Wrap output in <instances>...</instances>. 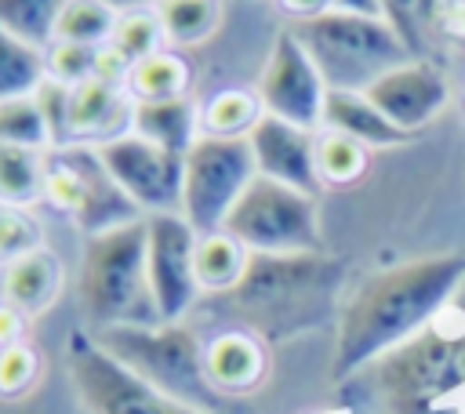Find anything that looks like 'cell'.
I'll use <instances>...</instances> for the list:
<instances>
[{
  "label": "cell",
  "mask_w": 465,
  "mask_h": 414,
  "mask_svg": "<svg viewBox=\"0 0 465 414\" xmlns=\"http://www.w3.org/2000/svg\"><path fill=\"white\" fill-rule=\"evenodd\" d=\"M316 62L327 91H367L378 76L414 58L403 36L385 18H360L345 11H323L287 25Z\"/></svg>",
  "instance_id": "obj_4"
},
{
  "label": "cell",
  "mask_w": 465,
  "mask_h": 414,
  "mask_svg": "<svg viewBox=\"0 0 465 414\" xmlns=\"http://www.w3.org/2000/svg\"><path fill=\"white\" fill-rule=\"evenodd\" d=\"M465 283V254H432L367 276L345 301L334 338V378L360 374L447 312Z\"/></svg>",
  "instance_id": "obj_1"
},
{
  "label": "cell",
  "mask_w": 465,
  "mask_h": 414,
  "mask_svg": "<svg viewBox=\"0 0 465 414\" xmlns=\"http://www.w3.org/2000/svg\"><path fill=\"white\" fill-rule=\"evenodd\" d=\"M367 370L389 410L429 414L436 403L465 389V323L447 327L440 316Z\"/></svg>",
  "instance_id": "obj_5"
},
{
  "label": "cell",
  "mask_w": 465,
  "mask_h": 414,
  "mask_svg": "<svg viewBox=\"0 0 465 414\" xmlns=\"http://www.w3.org/2000/svg\"><path fill=\"white\" fill-rule=\"evenodd\" d=\"M0 142L22 145V149H33V153L54 149V138H51V127H47V116H44L36 94L0 102Z\"/></svg>",
  "instance_id": "obj_28"
},
{
  "label": "cell",
  "mask_w": 465,
  "mask_h": 414,
  "mask_svg": "<svg viewBox=\"0 0 465 414\" xmlns=\"http://www.w3.org/2000/svg\"><path fill=\"white\" fill-rule=\"evenodd\" d=\"M62 291V261L51 247H36L0 272V301L15 305L22 316H40L54 305Z\"/></svg>",
  "instance_id": "obj_18"
},
{
  "label": "cell",
  "mask_w": 465,
  "mask_h": 414,
  "mask_svg": "<svg viewBox=\"0 0 465 414\" xmlns=\"http://www.w3.org/2000/svg\"><path fill=\"white\" fill-rule=\"evenodd\" d=\"M251 254H316L320 207L312 192L254 174L222 225Z\"/></svg>",
  "instance_id": "obj_7"
},
{
  "label": "cell",
  "mask_w": 465,
  "mask_h": 414,
  "mask_svg": "<svg viewBox=\"0 0 465 414\" xmlns=\"http://www.w3.org/2000/svg\"><path fill=\"white\" fill-rule=\"evenodd\" d=\"M131 109L124 87L84 80L69 87V113H65V145H102L131 131Z\"/></svg>",
  "instance_id": "obj_16"
},
{
  "label": "cell",
  "mask_w": 465,
  "mask_h": 414,
  "mask_svg": "<svg viewBox=\"0 0 465 414\" xmlns=\"http://www.w3.org/2000/svg\"><path fill=\"white\" fill-rule=\"evenodd\" d=\"M47 80V62L44 51L11 36L0 25V102L7 98H22V94H36V87Z\"/></svg>",
  "instance_id": "obj_25"
},
{
  "label": "cell",
  "mask_w": 465,
  "mask_h": 414,
  "mask_svg": "<svg viewBox=\"0 0 465 414\" xmlns=\"http://www.w3.org/2000/svg\"><path fill=\"white\" fill-rule=\"evenodd\" d=\"M44 200L73 218L84 236H98L145 218L105 171L94 145H58L44 153Z\"/></svg>",
  "instance_id": "obj_8"
},
{
  "label": "cell",
  "mask_w": 465,
  "mask_h": 414,
  "mask_svg": "<svg viewBox=\"0 0 465 414\" xmlns=\"http://www.w3.org/2000/svg\"><path fill=\"white\" fill-rule=\"evenodd\" d=\"M316 171L323 185H349L367 171V145L338 131H316Z\"/></svg>",
  "instance_id": "obj_30"
},
{
  "label": "cell",
  "mask_w": 465,
  "mask_h": 414,
  "mask_svg": "<svg viewBox=\"0 0 465 414\" xmlns=\"http://www.w3.org/2000/svg\"><path fill=\"white\" fill-rule=\"evenodd\" d=\"M113 360L149 381L160 396L196 414H229L232 396L218 392L203 370V341L182 323L102 327L91 334Z\"/></svg>",
  "instance_id": "obj_2"
},
{
  "label": "cell",
  "mask_w": 465,
  "mask_h": 414,
  "mask_svg": "<svg viewBox=\"0 0 465 414\" xmlns=\"http://www.w3.org/2000/svg\"><path fill=\"white\" fill-rule=\"evenodd\" d=\"M258 120H262V102H258L254 91H243V87L214 91V94L200 105V134H214V138H247Z\"/></svg>",
  "instance_id": "obj_23"
},
{
  "label": "cell",
  "mask_w": 465,
  "mask_h": 414,
  "mask_svg": "<svg viewBox=\"0 0 465 414\" xmlns=\"http://www.w3.org/2000/svg\"><path fill=\"white\" fill-rule=\"evenodd\" d=\"M193 251H196V229L182 214L145 218V269L160 323H182L200 298Z\"/></svg>",
  "instance_id": "obj_13"
},
{
  "label": "cell",
  "mask_w": 465,
  "mask_h": 414,
  "mask_svg": "<svg viewBox=\"0 0 465 414\" xmlns=\"http://www.w3.org/2000/svg\"><path fill=\"white\" fill-rule=\"evenodd\" d=\"M254 94L262 102V113H269L276 120H287V123L305 127V131L323 127L327 84L291 29L276 33V40L265 54V65L258 73Z\"/></svg>",
  "instance_id": "obj_11"
},
{
  "label": "cell",
  "mask_w": 465,
  "mask_h": 414,
  "mask_svg": "<svg viewBox=\"0 0 465 414\" xmlns=\"http://www.w3.org/2000/svg\"><path fill=\"white\" fill-rule=\"evenodd\" d=\"M120 22V11H113L102 0H69L54 40H73V44H87V47H105L113 40V29Z\"/></svg>",
  "instance_id": "obj_29"
},
{
  "label": "cell",
  "mask_w": 465,
  "mask_h": 414,
  "mask_svg": "<svg viewBox=\"0 0 465 414\" xmlns=\"http://www.w3.org/2000/svg\"><path fill=\"white\" fill-rule=\"evenodd\" d=\"M124 91L131 102H153V98H171V94H189V62L174 51L163 47L142 62L131 65Z\"/></svg>",
  "instance_id": "obj_22"
},
{
  "label": "cell",
  "mask_w": 465,
  "mask_h": 414,
  "mask_svg": "<svg viewBox=\"0 0 465 414\" xmlns=\"http://www.w3.org/2000/svg\"><path fill=\"white\" fill-rule=\"evenodd\" d=\"M280 7L291 15V22H298V18H312V15L331 11V0H280Z\"/></svg>",
  "instance_id": "obj_39"
},
{
  "label": "cell",
  "mask_w": 465,
  "mask_h": 414,
  "mask_svg": "<svg viewBox=\"0 0 465 414\" xmlns=\"http://www.w3.org/2000/svg\"><path fill=\"white\" fill-rule=\"evenodd\" d=\"M36 102L47 116V127H51V138H54V149L65 145V113H69V87L58 84V80H44L36 87Z\"/></svg>",
  "instance_id": "obj_35"
},
{
  "label": "cell",
  "mask_w": 465,
  "mask_h": 414,
  "mask_svg": "<svg viewBox=\"0 0 465 414\" xmlns=\"http://www.w3.org/2000/svg\"><path fill=\"white\" fill-rule=\"evenodd\" d=\"M320 131H338L349 134L352 142L367 145V149H389L407 142L411 134L400 131L363 91H327L323 102V127Z\"/></svg>",
  "instance_id": "obj_19"
},
{
  "label": "cell",
  "mask_w": 465,
  "mask_h": 414,
  "mask_svg": "<svg viewBox=\"0 0 465 414\" xmlns=\"http://www.w3.org/2000/svg\"><path fill=\"white\" fill-rule=\"evenodd\" d=\"M36 370H40V356L33 345L18 341L0 349V396H22L36 381Z\"/></svg>",
  "instance_id": "obj_34"
},
{
  "label": "cell",
  "mask_w": 465,
  "mask_h": 414,
  "mask_svg": "<svg viewBox=\"0 0 465 414\" xmlns=\"http://www.w3.org/2000/svg\"><path fill=\"white\" fill-rule=\"evenodd\" d=\"M25 320H29V316H22L15 305L0 301V349L22 341V334H25Z\"/></svg>",
  "instance_id": "obj_37"
},
{
  "label": "cell",
  "mask_w": 465,
  "mask_h": 414,
  "mask_svg": "<svg viewBox=\"0 0 465 414\" xmlns=\"http://www.w3.org/2000/svg\"><path fill=\"white\" fill-rule=\"evenodd\" d=\"M102 4H109L113 11H134V7H145V4H156V0H102Z\"/></svg>",
  "instance_id": "obj_40"
},
{
  "label": "cell",
  "mask_w": 465,
  "mask_h": 414,
  "mask_svg": "<svg viewBox=\"0 0 465 414\" xmlns=\"http://www.w3.org/2000/svg\"><path fill=\"white\" fill-rule=\"evenodd\" d=\"M203 370L225 396L251 392L265 378V345L247 327L218 330L203 341Z\"/></svg>",
  "instance_id": "obj_17"
},
{
  "label": "cell",
  "mask_w": 465,
  "mask_h": 414,
  "mask_svg": "<svg viewBox=\"0 0 465 414\" xmlns=\"http://www.w3.org/2000/svg\"><path fill=\"white\" fill-rule=\"evenodd\" d=\"M131 131L153 145H163L171 153H185L200 138V102H193L189 94L134 102Z\"/></svg>",
  "instance_id": "obj_20"
},
{
  "label": "cell",
  "mask_w": 465,
  "mask_h": 414,
  "mask_svg": "<svg viewBox=\"0 0 465 414\" xmlns=\"http://www.w3.org/2000/svg\"><path fill=\"white\" fill-rule=\"evenodd\" d=\"M331 7L360 18H385V0H331Z\"/></svg>",
  "instance_id": "obj_38"
},
{
  "label": "cell",
  "mask_w": 465,
  "mask_h": 414,
  "mask_svg": "<svg viewBox=\"0 0 465 414\" xmlns=\"http://www.w3.org/2000/svg\"><path fill=\"white\" fill-rule=\"evenodd\" d=\"M36 247H44V225L33 218V211L0 203V265H11Z\"/></svg>",
  "instance_id": "obj_32"
},
{
  "label": "cell",
  "mask_w": 465,
  "mask_h": 414,
  "mask_svg": "<svg viewBox=\"0 0 465 414\" xmlns=\"http://www.w3.org/2000/svg\"><path fill=\"white\" fill-rule=\"evenodd\" d=\"M109 47H113V51H120L131 65H134V62H142V58H149V54H156V51H163V47H167V40H163V25H160L156 7H153V4H145V7L124 11V15H120V22H116V29H113Z\"/></svg>",
  "instance_id": "obj_31"
},
{
  "label": "cell",
  "mask_w": 465,
  "mask_h": 414,
  "mask_svg": "<svg viewBox=\"0 0 465 414\" xmlns=\"http://www.w3.org/2000/svg\"><path fill=\"white\" fill-rule=\"evenodd\" d=\"M400 131L414 134L421 131L425 123H432L440 116V109L447 105L450 98V87H447V76L425 62V58H411L396 69H389L385 76H378L367 91H363Z\"/></svg>",
  "instance_id": "obj_14"
},
{
  "label": "cell",
  "mask_w": 465,
  "mask_h": 414,
  "mask_svg": "<svg viewBox=\"0 0 465 414\" xmlns=\"http://www.w3.org/2000/svg\"><path fill=\"white\" fill-rule=\"evenodd\" d=\"M258 174L294 185L302 192H320V171H316V131L294 127L287 120H276L262 113V120L247 134Z\"/></svg>",
  "instance_id": "obj_15"
},
{
  "label": "cell",
  "mask_w": 465,
  "mask_h": 414,
  "mask_svg": "<svg viewBox=\"0 0 465 414\" xmlns=\"http://www.w3.org/2000/svg\"><path fill=\"white\" fill-rule=\"evenodd\" d=\"M163 25V40L167 47H196L203 44L218 18H222V4L218 0H156L153 4Z\"/></svg>",
  "instance_id": "obj_24"
},
{
  "label": "cell",
  "mask_w": 465,
  "mask_h": 414,
  "mask_svg": "<svg viewBox=\"0 0 465 414\" xmlns=\"http://www.w3.org/2000/svg\"><path fill=\"white\" fill-rule=\"evenodd\" d=\"M247 261H251V251L236 236H229L225 229L196 232L193 272H196L200 294H229L243 280Z\"/></svg>",
  "instance_id": "obj_21"
},
{
  "label": "cell",
  "mask_w": 465,
  "mask_h": 414,
  "mask_svg": "<svg viewBox=\"0 0 465 414\" xmlns=\"http://www.w3.org/2000/svg\"><path fill=\"white\" fill-rule=\"evenodd\" d=\"M44 200V153L0 142V203L33 207Z\"/></svg>",
  "instance_id": "obj_26"
},
{
  "label": "cell",
  "mask_w": 465,
  "mask_h": 414,
  "mask_svg": "<svg viewBox=\"0 0 465 414\" xmlns=\"http://www.w3.org/2000/svg\"><path fill=\"white\" fill-rule=\"evenodd\" d=\"M334 283V265L316 254H251L229 301L251 320V334L294 327Z\"/></svg>",
  "instance_id": "obj_6"
},
{
  "label": "cell",
  "mask_w": 465,
  "mask_h": 414,
  "mask_svg": "<svg viewBox=\"0 0 465 414\" xmlns=\"http://www.w3.org/2000/svg\"><path fill=\"white\" fill-rule=\"evenodd\" d=\"M105 171L116 185L134 200V207L149 214H178L182 211V167L185 153H171L163 145L145 142L142 134L127 131L113 142L94 145Z\"/></svg>",
  "instance_id": "obj_12"
},
{
  "label": "cell",
  "mask_w": 465,
  "mask_h": 414,
  "mask_svg": "<svg viewBox=\"0 0 465 414\" xmlns=\"http://www.w3.org/2000/svg\"><path fill=\"white\" fill-rule=\"evenodd\" d=\"M94 54H98V47L73 44V40H54V44L44 51L47 80H58V84H65V87H76V84L91 80V76H94Z\"/></svg>",
  "instance_id": "obj_33"
},
{
  "label": "cell",
  "mask_w": 465,
  "mask_h": 414,
  "mask_svg": "<svg viewBox=\"0 0 465 414\" xmlns=\"http://www.w3.org/2000/svg\"><path fill=\"white\" fill-rule=\"evenodd\" d=\"M65 363L73 389L87 414H196L178 407L174 399L160 396L149 381L113 360L94 338L73 330L65 345Z\"/></svg>",
  "instance_id": "obj_10"
},
{
  "label": "cell",
  "mask_w": 465,
  "mask_h": 414,
  "mask_svg": "<svg viewBox=\"0 0 465 414\" xmlns=\"http://www.w3.org/2000/svg\"><path fill=\"white\" fill-rule=\"evenodd\" d=\"M258 174L254 153L247 138H214L200 134L185 149L182 167V218L196 232H214L225 225V214L240 200V192Z\"/></svg>",
  "instance_id": "obj_9"
},
{
  "label": "cell",
  "mask_w": 465,
  "mask_h": 414,
  "mask_svg": "<svg viewBox=\"0 0 465 414\" xmlns=\"http://www.w3.org/2000/svg\"><path fill=\"white\" fill-rule=\"evenodd\" d=\"M65 4L69 0H0V25L11 36L47 51L54 44V29Z\"/></svg>",
  "instance_id": "obj_27"
},
{
  "label": "cell",
  "mask_w": 465,
  "mask_h": 414,
  "mask_svg": "<svg viewBox=\"0 0 465 414\" xmlns=\"http://www.w3.org/2000/svg\"><path fill=\"white\" fill-rule=\"evenodd\" d=\"M76 294L94 330L160 323L145 269V218L84 240Z\"/></svg>",
  "instance_id": "obj_3"
},
{
  "label": "cell",
  "mask_w": 465,
  "mask_h": 414,
  "mask_svg": "<svg viewBox=\"0 0 465 414\" xmlns=\"http://www.w3.org/2000/svg\"><path fill=\"white\" fill-rule=\"evenodd\" d=\"M127 73H131V62H127L120 51H113L109 44H105V47H98V54H94V80L113 84V87H124Z\"/></svg>",
  "instance_id": "obj_36"
}]
</instances>
